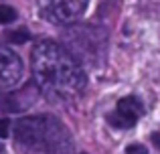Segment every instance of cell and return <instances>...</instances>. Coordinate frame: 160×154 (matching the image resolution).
<instances>
[{"mask_svg":"<svg viewBox=\"0 0 160 154\" xmlns=\"http://www.w3.org/2000/svg\"><path fill=\"white\" fill-rule=\"evenodd\" d=\"M31 65L39 89L55 102L73 99L85 87V73L79 59L55 41H41L35 45Z\"/></svg>","mask_w":160,"mask_h":154,"instance_id":"cell-1","label":"cell"},{"mask_svg":"<svg viewBox=\"0 0 160 154\" xmlns=\"http://www.w3.org/2000/svg\"><path fill=\"white\" fill-rule=\"evenodd\" d=\"M14 138L24 148L43 154H69L73 148L69 130L61 120L49 114L18 120L14 124Z\"/></svg>","mask_w":160,"mask_h":154,"instance_id":"cell-2","label":"cell"},{"mask_svg":"<svg viewBox=\"0 0 160 154\" xmlns=\"http://www.w3.org/2000/svg\"><path fill=\"white\" fill-rule=\"evenodd\" d=\"M89 0H39V14L55 24H69L81 18Z\"/></svg>","mask_w":160,"mask_h":154,"instance_id":"cell-3","label":"cell"},{"mask_svg":"<svg viewBox=\"0 0 160 154\" xmlns=\"http://www.w3.org/2000/svg\"><path fill=\"white\" fill-rule=\"evenodd\" d=\"M67 39H69V45H71L69 51L73 53L75 57L83 55V57H87L85 61H93V63L99 59V49L106 47V37H103V32L95 31V28H91V27H83V24L71 28Z\"/></svg>","mask_w":160,"mask_h":154,"instance_id":"cell-4","label":"cell"},{"mask_svg":"<svg viewBox=\"0 0 160 154\" xmlns=\"http://www.w3.org/2000/svg\"><path fill=\"white\" fill-rule=\"evenodd\" d=\"M144 114V106L136 95H128L118 102L116 110L108 114V122L113 128H132Z\"/></svg>","mask_w":160,"mask_h":154,"instance_id":"cell-5","label":"cell"},{"mask_svg":"<svg viewBox=\"0 0 160 154\" xmlns=\"http://www.w3.org/2000/svg\"><path fill=\"white\" fill-rule=\"evenodd\" d=\"M22 77V61L12 49L0 45V87L16 85Z\"/></svg>","mask_w":160,"mask_h":154,"instance_id":"cell-6","label":"cell"},{"mask_svg":"<svg viewBox=\"0 0 160 154\" xmlns=\"http://www.w3.org/2000/svg\"><path fill=\"white\" fill-rule=\"evenodd\" d=\"M32 102L31 95V85L24 87L20 93H0V110L6 112H20L27 110V106Z\"/></svg>","mask_w":160,"mask_h":154,"instance_id":"cell-7","label":"cell"},{"mask_svg":"<svg viewBox=\"0 0 160 154\" xmlns=\"http://www.w3.org/2000/svg\"><path fill=\"white\" fill-rule=\"evenodd\" d=\"M14 20H16V10L12 6L2 4L0 6V24H8V22H14Z\"/></svg>","mask_w":160,"mask_h":154,"instance_id":"cell-8","label":"cell"},{"mask_svg":"<svg viewBox=\"0 0 160 154\" xmlns=\"http://www.w3.org/2000/svg\"><path fill=\"white\" fill-rule=\"evenodd\" d=\"M6 39L10 43H24V41H28V32L27 31H14V32H8Z\"/></svg>","mask_w":160,"mask_h":154,"instance_id":"cell-9","label":"cell"},{"mask_svg":"<svg viewBox=\"0 0 160 154\" xmlns=\"http://www.w3.org/2000/svg\"><path fill=\"white\" fill-rule=\"evenodd\" d=\"M126 154H148V150L142 144H132V146L126 148Z\"/></svg>","mask_w":160,"mask_h":154,"instance_id":"cell-10","label":"cell"},{"mask_svg":"<svg viewBox=\"0 0 160 154\" xmlns=\"http://www.w3.org/2000/svg\"><path fill=\"white\" fill-rule=\"evenodd\" d=\"M6 134H8V122L0 120V138H6Z\"/></svg>","mask_w":160,"mask_h":154,"instance_id":"cell-11","label":"cell"},{"mask_svg":"<svg viewBox=\"0 0 160 154\" xmlns=\"http://www.w3.org/2000/svg\"><path fill=\"white\" fill-rule=\"evenodd\" d=\"M152 142H154V146L160 150V132H154L152 134Z\"/></svg>","mask_w":160,"mask_h":154,"instance_id":"cell-12","label":"cell"},{"mask_svg":"<svg viewBox=\"0 0 160 154\" xmlns=\"http://www.w3.org/2000/svg\"><path fill=\"white\" fill-rule=\"evenodd\" d=\"M0 150H2V146H0Z\"/></svg>","mask_w":160,"mask_h":154,"instance_id":"cell-13","label":"cell"},{"mask_svg":"<svg viewBox=\"0 0 160 154\" xmlns=\"http://www.w3.org/2000/svg\"><path fill=\"white\" fill-rule=\"evenodd\" d=\"M83 154H85V152H83Z\"/></svg>","mask_w":160,"mask_h":154,"instance_id":"cell-14","label":"cell"}]
</instances>
